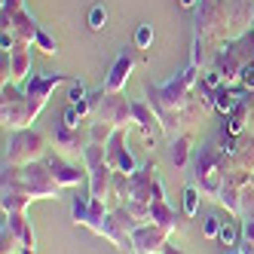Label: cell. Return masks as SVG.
I'll return each instance as SVG.
<instances>
[{
  "mask_svg": "<svg viewBox=\"0 0 254 254\" xmlns=\"http://www.w3.org/2000/svg\"><path fill=\"white\" fill-rule=\"evenodd\" d=\"M242 245H239V251L242 254H254V221H245V230H242Z\"/></svg>",
  "mask_w": 254,
  "mask_h": 254,
  "instance_id": "22",
  "label": "cell"
},
{
  "mask_svg": "<svg viewBox=\"0 0 254 254\" xmlns=\"http://www.w3.org/2000/svg\"><path fill=\"white\" fill-rule=\"evenodd\" d=\"M22 254H34V248H22Z\"/></svg>",
  "mask_w": 254,
  "mask_h": 254,
  "instance_id": "26",
  "label": "cell"
},
{
  "mask_svg": "<svg viewBox=\"0 0 254 254\" xmlns=\"http://www.w3.org/2000/svg\"><path fill=\"white\" fill-rule=\"evenodd\" d=\"M3 19V31L6 34H12L19 43H34L37 40V31H40V25L34 22V15H28V9H22V12H12V15H0Z\"/></svg>",
  "mask_w": 254,
  "mask_h": 254,
  "instance_id": "7",
  "label": "cell"
},
{
  "mask_svg": "<svg viewBox=\"0 0 254 254\" xmlns=\"http://www.w3.org/2000/svg\"><path fill=\"white\" fill-rule=\"evenodd\" d=\"M28 70H31V46L19 43L12 52H3V80H28Z\"/></svg>",
  "mask_w": 254,
  "mask_h": 254,
  "instance_id": "8",
  "label": "cell"
},
{
  "mask_svg": "<svg viewBox=\"0 0 254 254\" xmlns=\"http://www.w3.org/2000/svg\"><path fill=\"white\" fill-rule=\"evenodd\" d=\"M178 3L184 6V9H196V6H199V0H178Z\"/></svg>",
  "mask_w": 254,
  "mask_h": 254,
  "instance_id": "25",
  "label": "cell"
},
{
  "mask_svg": "<svg viewBox=\"0 0 254 254\" xmlns=\"http://www.w3.org/2000/svg\"><path fill=\"white\" fill-rule=\"evenodd\" d=\"M166 236H169L166 230L156 227V224L150 221V224H144V227H135L132 239H129V248H135V251H141V254H156V251L166 248Z\"/></svg>",
  "mask_w": 254,
  "mask_h": 254,
  "instance_id": "6",
  "label": "cell"
},
{
  "mask_svg": "<svg viewBox=\"0 0 254 254\" xmlns=\"http://www.w3.org/2000/svg\"><path fill=\"white\" fill-rule=\"evenodd\" d=\"M233 254H242V251H233Z\"/></svg>",
  "mask_w": 254,
  "mask_h": 254,
  "instance_id": "27",
  "label": "cell"
},
{
  "mask_svg": "<svg viewBox=\"0 0 254 254\" xmlns=\"http://www.w3.org/2000/svg\"><path fill=\"white\" fill-rule=\"evenodd\" d=\"M196 181H199V187H202V193H208V196H214V199H217V193L224 190L227 172H224V166H221V159H217V153L208 150V147L199 153V162H196Z\"/></svg>",
  "mask_w": 254,
  "mask_h": 254,
  "instance_id": "4",
  "label": "cell"
},
{
  "mask_svg": "<svg viewBox=\"0 0 254 254\" xmlns=\"http://www.w3.org/2000/svg\"><path fill=\"white\" fill-rule=\"evenodd\" d=\"M64 126H70V129H77V126H80V111H77V104H67V111H64Z\"/></svg>",
  "mask_w": 254,
  "mask_h": 254,
  "instance_id": "24",
  "label": "cell"
},
{
  "mask_svg": "<svg viewBox=\"0 0 254 254\" xmlns=\"http://www.w3.org/2000/svg\"><path fill=\"white\" fill-rule=\"evenodd\" d=\"M230 9L224 0H202L196 9V37H227L230 40Z\"/></svg>",
  "mask_w": 254,
  "mask_h": 254,
  "instance_id": "2",
  "label": "cell"
},
{
  "mask_svg": "<svg viewBox=\"0 0 254 254\" xmlns=\"http://www.w3.org/2000/svg\"><path fill=\"white\" fill-rule=\"evenodd\" d=\"M187 156H190V138L184 135V138H178V141L172 144V162L181 169V166L187 162Z\"/></svg>",
  "mask_w": 254,
  "mask_h": 254,
  "instance_id": "14",
  "label": "cell"
},
{
  "mask_svg": "<svg viewBox=\"0 0 254 254\" xmlns=\"http://www.w3.org/2000/svg\"><path fill=\"white\" fill-rule=\"evenodd\" d=\"M67 77L64 74H46V77H28L22 80V95H25V123L31 126L34 120L40 117V111L46 107L52 89L62 86Z\"/></svg>",
  "mask_w": 254,
  "mask_h": 254,
  "instance_id": "1",
  "label": "cell"
},
{
  "mask_svg": "<svg viewBox=\"0 0 254 254\" xmlns=\"http://www.w3.org/2000/svg\"><path fill=\"white\" fill-rule=\"evenodd\" d=\"M83 101H89L86 86L80 80H70V104H83Z\"/></svg>",
  "mask_w": 254,
  "mask_h": 254,
  "instance_id": "23",
  "label": "cell"
},
{
  "mask_svg": "<svg viewBox=\"0 0 254 254\" xmlns=\"http://www.w3.org/2000/svg\"><path fill=\"white\" fill-rule=\"evenodd\" d=\"M56 144H59V147H77V135H74V129H70V126H59V129H56Z\"/></svg>",
  "mask_w": 254,
  "mask_h": 254,
  "instance_id": "16",
  "label": "cell"
},
{
  "mask_svg": "<svg viewBox=\"0 0 254 254\" xmlns=\"http://www.w3.org/2000/svg\"><path fill=\"white\" fill-rule=\"evenodd\" d=\"M150 221L156 224V227H162L166 233H172L178 224H175V211L169 208V202L166 199H153L150 202Z\"/></svg>",
  "mask_w": 254,
  "mask_h": 254,
  "instance_id": "12",
  "label": "cell"
},
{
  "mask_svg": "<svg viewBox=\"0 0 254 254\" xmlns=\"http://www.w3.org/2000/svg\"><path fill=\"white\" fill-rule=\"evenodd\" d=\"M150 43H153V28L150 25H138V31H135V46L138 49H150Z\"/></svg>",
  "mask_w": 254,
  "mask_h": 254,
  "instance_id": "21",
  "label": "cell"
},
{
  "mask_svg": "<svg viewBox=\"0 0 254 254\" xmlns=\"http://www.w3.org/2000/svg\"><path fill=\"white\" fill-rule=\"evenodd\" d=\"M221 227H224V221H221V217L208 214L205 221H202V233H205V239H217V236H221Z\"/></svg>",
  "mask_w": 254,
  "mask_h": 254,
  "instance_id": "20",
  "label": "cell"
},
{
  "mask_svg": "<svg viewBox=\"0 0 254 254\" xmlns=\"http://www.w3.org/2000/svg\"><path fill=\"white\" fill-rule=\"evenodd\" d=\"M43 166L49 169V175L59 181L62 187H74V184H80L83 181V172H80V166H74V162H67L64 156H46V162Z\"/></svg>",
  "mask_w": 254,
  "mask_h": 254,
  "instance_id": "10",
  "label": "cell"
},
{
  "mask_svg": "<svg viewBox=\"0 0 254 254\" xmlns=\"http://www.w3.org/2000/svg\"><path fill=\"white\" fill-rule=\"evenodd\" d=\"M245 98L239 95V92H233V89L230 86H221V89H214V107H217V111H221V114H233L236 111V107H239Z\"/></svg>",
  "mask_w": 254,
  "mask_h": 254,
  "instance_id": "13",
  "label": "cell"
},
{
  "mask_svg": "<svg viewBox=\"0 0 254 254\" xmlns=\"http://www.w3.org/2000/svg\"><path fill=\"white\" fill-rule=\"evenodd\" d=\"M34 46H37V49H43L46 52V56H56V52H59V43H56V37H52V34L49 31H37V40H34Z\"/></svg>",
  "mask_w": 254,
  "mask_h": 254,
  "instance_id": "15",
  "label": "cell"
},
{
  "mask_svg": "<svg viewBox=\"0 0 254 254\" xmlns=\"http://www.w3.org/2000/svg\"><path fill=\"white\" fill-rule=\"evenodd\" d=\"M196 211H199V190L196 187H187L184 190V214L187 217H196Z\"/></svg>",
  "mask_w": 254,
  "mask_h": 254,
  "instance_id": "18",
  "label": "cell"
},
{
  "mask_svg": "<svg viewBox=\"0 0 254 254\" xmlns=\"http://www.w3.org/2000/svg\"><path fill=\"white\" fill-rule=\"evenodd\" d=\"M107 162H111V169H114V172L129 175V178L138 172L135 156H132V153H129V147L123 144V132H117V135H114V141H111V147H107Z\"/></svg>",
  "mask_w": 254,
  "mask_h": 254,
  "instance_id": "9",
  "label": "cell"
},
{
  "mask_svg": "<svg viewBox=\"0 0 254 254\" xmlns=\"http://www.w3.org/2000/svg\"><path fill=\"white\" fill-rule=\"evenodd\" d=\"M104 25H107V9L98 3V6L89 9V28H92V31H101Z\"/></svg>",
  "mask_w": 254,
  "mask_h": 254,
  "instance_id": "19",
  "label": "cell"
},
{
  "mask_svg": "<svg viewBox=\"0 0 254 254\" xmlns=\"http://www.w3.org/2000/svg\"><path fill=\"white\" fill-rule=\"evenodd\" d=\"M227 248H233L236 242H239V227H236L233 221H224V227H221V236H217Z\"/></svg>",
  "mask_w": 254,
  "mask_h": 254,
  "instance_id": "17",
  "label": "cell"
},
{
  "mask_svg": "<svg viewBox=\"0 0 254 254\" xmlns=\"http://www.w3.org/2000/svg\"><path fill=\"white\" fill-rule=\"evenodd\" d=\"M92 107H95L98 120L111 123L117 132L123 129V126H129V120H132V104H129V98H123L120 92H107V89H104L101 101H92Z\"/></svg>",
  "mask_w": 254,
  "mask_h": 254,
  "instance_id": "5",
  "label": "cell"
},
{
  "mask_svg": "<svg viewBox=\"0 0 254 254\" xmlns=\"http://www.w3.org/2000/svg\"><path fill=\"white\" fill-rule=\"evenodd\" d=\"M132 70H135V59L129 56V52H120L114 67H111V74H107V80H104V89L107 92H123V86L129 83Z\"/></svg>",
  "mask_w": 254,
  "mask_h": 254,
  "instance_id": "11",
  "label": "cell"
},
{
  "mask_svg": "<svg viewBox=\"0 0 254 254\" xmlns=\"http://www.w3.org/2000/svg\"><path fill=\"white\" fill-rule=\"evenodd\" d=\"M43 153H46V138L31 129V132L12 135L9 150H6V162L9 166H31V162H37Z\"/></svg>",
  "mask_w": 254,
  "mask_h": 254,
  "instance_id": "3",
  "label": "cell"
}]
</instances>
